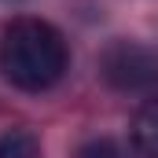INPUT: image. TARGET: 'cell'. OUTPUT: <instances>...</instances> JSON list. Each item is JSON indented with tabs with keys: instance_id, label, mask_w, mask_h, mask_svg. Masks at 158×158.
I'll return each mask as SVG.
<instances>
[{
	"instance_id": "cell-1",
	"label": "cell",
	"mask_w": 158,
	"mask_h": 158,
	"mask_svg": "<svg viewBox=\"0 0 158 158\" xmlns=\"http://www.w3.org/2000/svg\"><path fill=\"white\" fill-rule=\"evenodd\" d=\"M70 66L63 33L44 19H15L0 40V70L22 92H48Z\"/></svg>"
},
{
	"instance_id": "cell-4",
	"label": "cell",
	"mask_w": 158,
	"mask_h": 158,
	"mask_svg": "<svg viewBox=\"0 0 158 158\" xmlns=\"http://www.w3.org/2000/svg\"><path fill=\"white\" fill-rule=\"evenodd\" d=\"M0 158H40V140L30 129L0 132Z\"/></svg>"
},
{
	"instance_id": "cell-2",
	"label": "cell",
	"mask_w": 158,
	"mask_h": 158,
	"mask_svg": "<svg viewBox=\"0 0 158 158\" xmlns=\"http://www.w3.org/2000/svg\"><path fill=\"white\" fill-rule=\"evenodd\" d=\"M99 74L118 92H155L158 88V48L140 40H114L99 55Z\"/></svg>"
},
{
	"instance_id": "cell-3",
	"label": "cell",
	"mask_w": 158,
	"mask_h": 158,
	"mask_svg": "<svg viewBox=\"0 0 158 158\" xmlns=\"http://www.w3.org/2000/svg\"><path fill=\"white\" fill-rule=\"evenodd\" d=\"M129 143L136 158H158V96H151L129 125Z\"/></svg>"
},
{
	"instance_id": "cell-5",
	"label": "cell",
	"mask_w": 158,
	"mask_h": 158,
	"mask_svg": "<svg viewBox=\"0 0 158 158\" xmlns=\"http://www.w3.org/2000/svg\"><path fill=\"white\" fill-rule=\"evenodd\" d=\"M74 158H125V151H121L118 140H110V136H96V140H85L77 151H74Z\"/></svg>"
}]
</instances>
